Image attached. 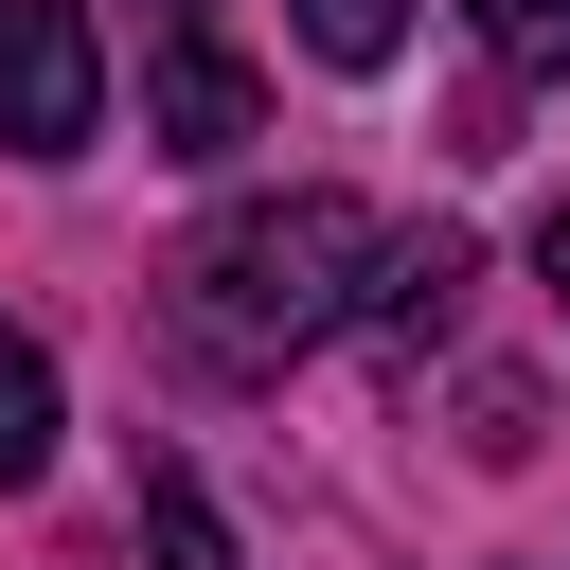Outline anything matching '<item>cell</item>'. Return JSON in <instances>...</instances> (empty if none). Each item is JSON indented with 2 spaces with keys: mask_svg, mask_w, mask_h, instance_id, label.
Returning <instances> with one entry per match:
<instances>
[{
  "mask_svg": "<svg viewBox=\"0 0 570 570\" xmlns=\"http://www.w3.org/2000/svg\"><path fill=\"white\" fill-rule=\"evenodd\" d=\"M142 570H232V517L196 499V463H142Z\"/></svg>",
  "mask_w": 570,
  "mask_h": 570,
  "instance_id": "5",
  "label": "cell"
},
{
  "mask_svg": "<svg viewBox=\"0 0 570 570\" xmlns=\"http://www.w3.org/2000/svg\"><path fill=\"white\" fill-rule=\"evenodd\" d=\"M374 267H392V232L303 178V196H249V214H214V232L178 249V321H196V356L267 374V356L338 338V321L374 303Z\"/></svg>",
  "mask_w": 570,
  "mask_h": 570,
  "instance_id": "1",
  "label": "cell"
},
{
  "mask_svg": "<svg viewBox=\"0 0 570 570\" xmlns=\"http://www.w3.org/2000/svg\"><path fill=\"white\" fill-rule=\"evenodd\" d=\"M285 36H303L321 71H392V53H410V0H285Z\"/></svg>",
  "mask_w": 570,
  "mask_h": 570,
  "instance_id": "6",
  "label": "cell"
},
{
  "mask_svg": "<svg viewBox=\"0 0 570 570\" xmlns=\"http://www.w3.org/2000/svg\"><path fill=\"white\" fill-rule=\"evenodd\" d=\"M481 53L499 71H570V0H481Z\"/></svg>",
  "mask_w": 570,
  "mask_h": 570,
  "instance_id": "8",
  "label": "cell"
},
{
  "mask_svg": "<svg viewBox=\"0 0 570 570\" xmlns=\"http://www.w3.org/2000/svg\"><path fill=\"white\" fill-rule=\"evenodd\" d=\"M534 267H552V303H570V196H552V232H534Z\"/></svg>",
  "mask_w": 570,
  "mask_h": 570,
  "instance_id": "9",
  "label": "cell"
},
{
  "mask_svg": "<svg viewBox=\"0 0 570 570\" xmlns=\"http://www.w3.org/2000/svg\"><path fill=\"white\" fill-rule=\"evenodd\" d=\"M249 125H267V71H249L232 36H160V53H142V142H160V160H232Z\"/></svg>",
  "mask_w": 570,
  "mask_h": 570,
  "instance_id": "3",
  "label": "cell"
},
{
  "mask_svg": "<svg viewBox=\"0 0 570 570\" xmlns=\"http://www.w3.org/2000/svg\"><path fill=\"white\" fill-rule=\"evenodd\" d=\"M142 18H160V36H214V0H142Z\"/></svg>",
  "mask_w": 570,
  "mask_h": 570,
  "instance_id": "10",
  "label": "cell"
},
{
  "mask_svg": "<svg viewBox=\"0 0 570 570\" xmlns=\"http://www.w3.org/2000/svg\"><path fill=\"white\" fill-rule=\"evenodd\" d=\"M463 285H481V249H463V232H392V267H374V303H356V321H374L392 356H428V338L463 321Z\"/></svg>",
  "mask_w": 570,
  "mask_h": 570,
  "instance_id": "4",
  "label": "cell"
},
{
  "mask_svg": "<svg viewBox=\"0 0 570 570\" xmlns=\"http://www.w3.org/2000/svg\"><path fill=\"white\" fill-rule=\"evenodd\" d=\"M53 428H71V410H53V356L0 321V481H36V463H53Z\"/></svg>",
  "mask_w": 570,
  "mask_h": 570,
  "instance_id": "7",
  "label": "cell"
},
{
  "mask_svg": "<svg viewBox=\"0 0 570 570\" xmlns=\"http://www.w3.org/2000/svg\"><path fill=\"white\" fill-rule=\"evenodd\" d=\"M107 125V36L89 0H0V142L18 160H89Z\"/></svg>",
  "mask_w": 570,
  "mask_h": 570,
  "instance_id": "2",
  "label": "cell"
}]
</instances>
